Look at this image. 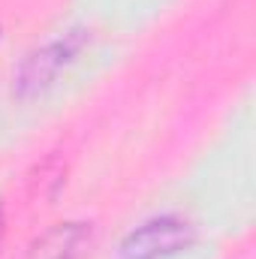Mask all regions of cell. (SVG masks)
<instances>
[{"label":"cell","mask_w":256,"mask_h":259,"mask_svg":"<svg viewBox=\"0 0 256 259\" xmlns=\"http://www.w3.org/2000/svg\"><path fill=\"white\" fill-rule=\"evenodd\" d=\"M196 241V226L184 217L163 214L130 229L118 247L121 259H169Z\"/></svg>","instance_id":"6da1fadb"},{"label":"cell","mask_w":256,"mask_h":259,"mask_svg":"<svg viewBox=\"0 0 256 259\" xmlns=\"http://www.w3.org/2000/svg\"><path fill=\"white\" fill-rule=\"evenodd\" d=\"M84 39H88L84 30H69L61 39L49 42L46 49L33 52V55L24 61V66L18 69V78H15L18 97H33V94L46 91V88L55 81V75L78 55V49L84 46Z\"/></svg>","instance_id":"7a4b0ae2"},{"label":"cell","mask_w":256,"mask_h":259,"mask_svg":"<svg viewBox=\"0 0 256 259\" xmlns=\"http://www.w3.org/2000/svg\"><path fill=\"white\" fill-rule=\"evenodd\" d=\"M88 238H91V223H81V220L55 223L49 232H42L33 241L27 259H78Z\"/></svg>","instance_id":"3957f363"},{"label":"cell","mask_w":256,"mask_h":259,"mask_svg":"<svg viewBox=\"0 0 256 259\" xmlns=\"http://www.w3.org/2000/svg\"><path fill=\"white\" fill-rule=\"evenodd\" d=\"M0 238H3V202H0Z\"/></svg>","instance_id":"277c9868"}]
</instances>
